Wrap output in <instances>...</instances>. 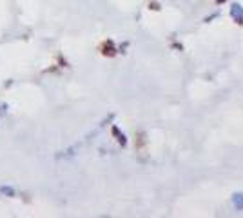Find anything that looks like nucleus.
<instances>
[{
	"label": "nucleus",
	"mask_w": 243,
	"mask_h": 218,
	"mask_svg": "<svg viewBox=\"0 0 243 218\" xmlns=\"http://www.w3.org/2000/svg\"><path fill=\"white\" fill-rule=\"evenodd\" d=\"M134 149L138 153H145V149H147V136H145L143 131H138L134 135Z\"/></svg>",
	"instance_id": "f257e3e1"
},
{
	"label": "nucleus",
	"mask_w": 243,
	"mask_h": 218,
	"mask_svg": "<svg viewBox=\"0 0 243 218\" xmlns=\"http://www.w3.org/2000/svg\"><path fill=\"white\" fill-rule=\"evenodd\" d=\"M100 53H102L103 56H114V55H116L114 42H113V40H105V42L100 45Z\"/></svg>",
	"instance_id": "f03ea898"
},
{
	"label": "nucleus",
	"mask_w": 243,
	"mask_h": 218,
	"mask_svg": "<svg viewBox=\"0 0 243 218\" xmlns=\"http://www.w3.org/2000/svg\"><path fill=\"white\" fill-rule=\"evenodd\" d=\"M111 133H113V136L120 142V146H125L127 144V140H125V136H123V133H120V129L116 127V126H113V129H111Z\"/></svg>",
	"instance_id": "7ed1b4c3"
},
{
	"label": "nucleus",
	"mask_w": 243,
	"mask_h": 218,
	"mask_svg": "<svg viewBox=\"0 0 243 218\" xmlns=\"http://www.w3.org/2000/svg\"><path fill=\"white\" fill-rule=\"evenodd\" d=\"M0 193H4V195H7V196H15V191L9 189V187H0Z\"/></svg>",
	"instance_id": "20e7f679"
},
{
	"label": "nucleus",
	"mask_w": 243,
	"mask_h": 218,
	"mask_svg": "<svg viewBox=\"0 0 243 218\" xmlns=\"http://www.w3.org/2000/svg\"><path fill=\"white\" fill-rule=\"evenodd\" d=\"M216 2H218V4H222V2H225V0H216Z\"/></svg>",
	"instance_id": "423d86ee"
},
{
	"label": "nucleus",
	"mask_w": 243,
	"mask_h": 218,
	"mask_svg": "<svg viewBox=\"0 0 243 218\" xmlns=\"http://www.w3.org/2000/svg\"><path fill=\"white\" fill-rule=\"evenodd\" d=\"M149 9L158 11V9H160V4H158V2H151V4H149Z\"/></svg>",
	"instance_id": "39448f33"
}]
</instances>
